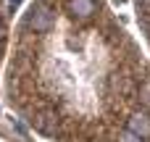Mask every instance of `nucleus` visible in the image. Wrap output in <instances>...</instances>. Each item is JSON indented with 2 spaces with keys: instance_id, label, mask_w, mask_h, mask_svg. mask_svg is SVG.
<instances>
[{
  "instance_id": "nucleus-1",
  "label": "nucleus",
  "mask_w": 150,
  "mask_h": 142,
  "mask_svg": "<svg viewBox=\"0 0 150 142\" xmlns=\"http://www.w3.org/2000/svg\"><path fill=\"white\" fill-rule=\"evenodd\" d=\"M29 26L34 29V32H47L50 26H53V11L47 8V5H34L32 8V13H29Z\"/></svg>"
},
{
  "instance_id": "nucleus-2",
  "label": "nucleus",
  "mask_w": 150,
  "mask_h": 142,
  "mask_svg": "<svg viewBox=\"0 0 150 142\" xmlns=\"http://www.w3.org/2000/svg\"><path fill=\"white\" fill-rule=\"evenodd\" d=\"M129 132H134V134L142 137V140H150V116L134 113V116L129 119Z\"/></svg>"
},
{
  "instance_id": "nucleus-3",
  "label": "nucleus",
  "mask_w": 150,
  "mask_h": 142,
  "mask_svg": "<svg viewBox=\"0 0 150 142\" xmlns=\"http://www.w3.org/2000/svg\"><path fill=\"white\" fill-rule=\"evenodd\" d=\"M69 11L79 18H87L95 13V0H69Z\"/></svg>"
},
{
  "instance_id": "nucleus-4",
  "label": "nucleus",
  "mask_w": 150,
  "mask_h": 142,
  "mask_svg": "<svg viewBox=\"0 0 150 142\" xmlns=\"http://www.w3.org/2000/svg\"><path fill=\"white\" fill-rule=\"evenodd\" d=\"M34 126H37L42 134H55V119H53L50 113H45V116H37V119H34Z\"/></svg>"
},
{
  "instance_id": "nucleus-5",
  "label": "nucleus",
  "mask_w": 150,
  "mask_h": 142,
  "mask_svg": "<svg viewBox=\"0 0 150 142\" xmlns=\"http://www.w3.org/2000/svg\"><path fill=\"white\" fill-rule=\"evenodd\" d=\"M119 142H142V137H137L134 132H124V134L119 137Z\"/></svg>"
},
{
  "instance_id": "nucleus-6",
  "label": "nucleus",
  "mask_w": 150,
  "mask_h": 142,
  "mask_svg": "<svg viewBox=\"0 0 150 142\" xmlns=\"http://www.w3.org/2000/svg\"><path fill=\"white\" fill-rule=\"evenodd\" d=\"M140 97H142L145 105H150V84H142V87H140Z\"/></svg>"
},
{
  "instance_id": "nucleus-7",
  "label": "nucleus",
  "mask_w": 150,
  "mask_h": 142,
  "mask_svg": "<svg viewBox=\"0 0 150 142\" xmlns=\"http://www.w3.org/2000/svg\"><path fill=\"white\" fill-rule=\"evenodd\" d=\"M137 5H140V11L150 13V0H137Z\"/></svg>"
}]
</instances>
